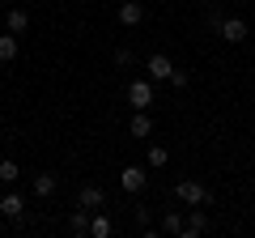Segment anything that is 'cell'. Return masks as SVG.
Returning <instances> with one entry per match:
<instances>
[{
  "mask_svg": "<svg viewBox=\"0 0 255 238\" xmlns=\"http://www.w3.org/2000/svg\"><path fill=\"white\" fill-rule=\"evenodd\" d=\"M174 196H179L183 209H196V204H213V192L200 183V179H179V183H174Z\"/></svg>",
  "mask_w": 255,
  "mask_h": 238,
  "instance_id": "cell-1",
  "label": "cell"
},
{
  "mask_svg": "<svg viewBox=\"0 0 255 238\" xmlns=\"http://www.w3.org/2000/svg\"><path fill=\"white\" fill-rule=\"evenodd\" d=\"M119 187H124L128 196H140L149 187V166H136V162H128L124 170H119Z\"/></svg>",
  "mask_w": 255,
  "mask_h": 238,
  "instance_id": "cell-2",
  "label": "cell"
},
{
  "mask_svg": "<svg viewBox=\"0 0 255 238\" xmlns=\"http://www.w3.org/2000/svg\"><path fill=\"white\" fill-rule=\"evenodd\" d=\"M128 102L136 111H149L153 107V81H149V77H132V81H128Z\"/></svg>",
  "mask_w": 255,
  "mask_h": 238,
  "instance_id": "cell-3",
  "label": "cell"
},
{
  "mask_svg": "<svg viewBox=\"0 0 255 238\" xmlns=\"http://www.w3.org/2000/svg\"><path fill=\"white\" fill-rule=\"evenodd\" d=\"M209 213H204V204H196V209H187V217H183V234L179 238H200L204 230H209Z\"/></svg>",
  "mask_w": 255,
  "mask_h": 238,
  "instance_id": "cell-4",
  "label": "cell"
},
{
  "mask_svg": "<svg viewBox=\"0 0 255 238\" xmlns=\"http://www.w3.org/2000/svg\"><path fill=\"white\" fill-rule=\"evenodd\" d=\"M145 73H149V81H170L174 60H170V55H162V51H153V55L145 60Z\"/></svg>",
  "mask_w": 255,
  "mask_h": 238,
  "instance_id": "cell-5",
  "label": "cell"
},
{
  "mask_svg": "<svg viewBox=\"0 0 255 238\" xmlns=\"http://www.w3.org/2000/svg\"><path fill=\"white\" fill-rule=\"evenodd\" d=\"M115 17H119V26H128V30H136L140 21H145V4H136V0H119V9H115Z\"/></svg>",
  "mask_w": 255,
  "mask_h": 238,
  "instance_id": "cell-6",
  "label": "cell"
},
{
  "mask_svg": "<svg viewBox=\"0 0 255 238\" xmlns=\"http://www.w3.org/2000/svg\"><path fill=\"white\" fill-rule=\"evenodd\" d=\"M77 204H81V209H90V213H98V209H107V192H102L98 183H85L81 192H77Z\"/></svg>",
  "mask_w": 255,
  "mask_h": 238,
  "instance_id": "cell-7",
  "label": "cell"
},
{
  "mask_svg": "<svg viewBox=\"0 0 255 238\" xmlns=\"http://www.w3.org/2000/svg\"><path fill=\"white\" fill-rule=\"evenodd\" d=\"M221 38H226V43H247V34H251V26H247L243 17H226L221 21V30H217Z\"/></svg>",
  "mask_w": 255,
  "mask_h": 238,
  "instance_id": "cell-8",
  "label": "cell"
},
{
  "mask_svg": "<svg viewBox=\"0 0 255 238\" xmlns=\"http://www.w3.org/2000/svg\"><path fill=\"white\" fill-rule=\"evenodd\" d=\"M128 136H132V140L153 136V119H149V111H136V115L128 119Z\"/></svg>",
  "mask_w": 255,
  "mask_h": 238,
  "instance_id": "cell-9",
  "label": "cell"
},
{
  "mask_svg": "<svg viewBox=\"0 0 255 238\" xmlns=\"http://www.w3.org/2000/svg\"><path fill=\"white\" fill-rule=\"evenodd\" d=\"M30 187H34V196H38V200H47V196H55V187H60V174H51V170H38Z\"/></svg>",
  "mask_w": 255,
  "mask_h": 238,
  "instance_id": "cell-10",
  "label": "cell"
},
{
  "mask_svg": "<svg viewBox=\"0 0 255 238\" xmlns=\"http://www.w3.org/2000/svg\"><path fill=\"white\" fill-rule=\"evenodd\" d=\"M21 213H26V200H21V192H4L0 196V217H21Z\"/></svg>",
  "mask_w": 255,
  "mask_h": 238,
  "instance_id": "cell-11",
  "label": "cell"
},
{
  "mask_svg": "<svg viewBox=\"0 0 255 238\" xmlns=\"http://www.w3.org/2000/svg\"><path fill=\"white\" fill-rule=\"evenodd\" d=\"M111 234H115V221H111L102 209L90 213V238H111Z\"/></svg>",
  "mask_w": 255,
  "mask_h": 238,
  "instance_id": "cell-12",
  "label": "cell"
},
{
  "mask_svg": "<svg viewBox=\"0 0 255 238\" xmlns=\"http://www.w3.org/2000/svg\"><path fill=\"white\" fill-rule=\"evenodd\" d=\"M17 51H21L17 34H13V30H4V34H0V64H13V60H17Z\"/></svg>",
  "mask_w": 255,
  "mask_h": 238,
  "instance_id": "cell-13",
  "label": "cell"
},
{
  "mask_svg": "<svg viewBox=\"0 0 255 238\" xmlns=\"http://www.w3.org/2000/svg\"><path fill=\"white\" fill-rule=\"evenodd\" d=\"M183 217H187L183 209H166V213H162V226H157V230H162V234H174V238H179V234H183Z\"/></svg>",
  "mask_w": 255,
  "mask_h": 238,
  "instance_id": "cell-14",
  "label": "cell"
},
{
  "mask_svg": "<svg viewBox=\"0 0 255 238\" xmlns=\"http://www.w3.org/2000/svg\"><path fill=\"white\" fill-rule=\"evenodd\" d=\"M68 234H77V238L90 234V209H81V204H77V213L68 217Z\"/></svg>",
  "mask_w": 255,
  "mask_h": 238,
  "instance_id": "cell-15",
  "label": "cell"
},
{
  "mask_svg": "<svg viewBox=\"0 0 255 238\" xmlns=\"http://www.w3.org/2000/svg\"><path fill=\"white\" fill-rule=\"evenodd\" d=\"M4 26H9L13 34H26V30H30V13L26 9H9V13H4Z\"/></svg>",
  "mask_w": 255,
  "mask_h": 238,
  "instance_id": "cell-16",
  "label": "cell"
},
{
  "mask_svg": "<svg viewBox=\"0 0 255 238\" xmlns=\"http://www.w3.org/2000/svg\"><path fill=\"white\" fill-rule=\"evenodd\" d=\"M166 162H170V149H166V145H149V153H145V166H149V170H162Z\"/></svg>",
  "mask_w": 255,
  "mask_h": 238,
  "instance_id": "cell-17",
  "label": "cell"
},
{
  "mask_svg": "<svg viewBox=\"0 0 255 238\" xmlns=\"http://www.w3.org/2000/svg\"><path fill=\"white\" fill-rule=\"evenodd\" d=\"M17 179H21V166L17 162H13V157H0V183H17Z\"/></svg>",
  "mask_w": 255,
  "mask_h": 238,
  "instance_id": "cell-18",
  "label": "cell"
},
{
  "mask_svg": "<svg viewBox=\"0 0 255 238\" xmlns=\"http://www.w3.org/2000/svg\"><path fill=\"white\" fill-rule=\"evenodd\" d=\"M132 217H136V226H153V204H136Z\"/></svg>",
  "mask_w": 255,
  "mask_h": 238,
  "instance_id": "cell-19",
  "label": "cell"
},
{
  "mask_svg": "<svg viewBox=\"0 0 255 238\" xmlns=\"http://www.w3.org/2000/svg\"><path fill=\"white\" fill-rule=\"evenodd\" d=\"M115 64L119 68H132V64H136V51H132V47H119V51H115Z\"/></svg>",
  "mask_w": 255,
  "mask_h": 238,
  "instance_id": "cell-20",
  "label": "cell"
},
{
  "mask_svg": "<svg viewBox=\"0 0 255 238\" xmlns=\"http://www.w3.org/2000/svg\"><path fill=\"white\" fill-rule=\"evenodd\" d=\"M170 85H174V90H187V85H191V73H183V68H174V73H170Z\"/></svg>",
  "mask_w": 255,
  "mask_h": 238,
  "instance_id": "cell-21",
  "label": "cell"
},
{
  "mask_svg": "<svg viewBox=\"0 0 255 238\" xmlns=\"http://www.w3.org/2000/svg\"><path fill=\"white\" fill-rule=\"evenodd\" d=\"M0 4H13V0H0Z\"/></svg>",
  "mask_w": 255,
  "mask_h": 238,
  "instance_id": "cell-22",
  "label": "cell"
}]
</instances>
